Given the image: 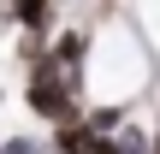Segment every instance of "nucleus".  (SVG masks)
Listing matches in <instances>:
<instances>
[{
	"label": "nucleus",
	"instance_id": "nucleus-3",
	"mask_svg": "<svg viewBox=\"0 0 160 154\" xmlns=\"http://www.w3.org/2000/svg\"><path fill=\"white\" fill-rule=\"evenodd\" d=\"M95 125L77 113V119H59V125H48V154H89L95 148Z\"/></svg>",
	"mask_w": 160,
	"mask_h": 154
},
{
	"label": "nucleus",
	"instance_id": "nucleus-6",
	"mask_svg": "<svg viewBox=\"0 0 160 154\" xmlns=\"http://www.w3.org/2000/svg\"><path fill=\"white\" fill-rule=\"evenodd\" d=\"M148 142L160 148V107H154V119H148Z\"/></svg>",
	"mask_w": 160,
	"mask_h": 154
},
{
	"label": "nucleus",
	"instance_id": "nucleus-5",
	"mask_svg": "<svg viewBox=\"0 0 160 154\" xmlns=\"http://www.w3.org/2000/svg\"><path fill=\"white\" fill-rule=\"evenodd\" d=\"M0 154H48L30 131H6V142H0Z\"/></svg>",
	"mask_w": 160,
	"mask_h": 154
},
{
	"label": "nucleus",
	"instance_id": "nucleus-2",
	"mask_svg": "<svg viewBox=\"0 0 160 154\" xmlns=\"http://www.w3.org/2000/svg\"><path fill=\"white\" fill-rule=\"evenodd\" d=\"M89 47H95V36H89L83 24H53V36H48V53H53V65H65V71L77 77V89H83V65H89Z\"/></svg>",
	"mask_w": 160,
	"mask_h": 154
},
{
	"label": "nucleus",
	"instance_id": "nucleus-9",
	"mask_svg": "<svg viewBox=\"0 0 160 154\" xmlns=\"http://www.w3.org/2000/svg\"><path fill=\"white\" fill-rule=\"evenodd\" d=\"M0 142H6V131H0Z\"/></svg>",
	"mask_w": 160,
	"mask_h": 154
},
{
	"label": "nucleus",
	"instance_id": "nucleus-1",
	"mask_svg": "<svg viewBox=\"0 0 160 154\" xmlns=\"http://www.w3.org/2000/svg\"><path fill=\"white\" fill-rule=\"evenodd\" d=\"M24 107H30V119L59 125V119L83 113V89H77V77L65 65H53V53H42V59L24 65Z\"/></svg>",
	"mask_w": 160,
	"mask_h": 154
},
{
	"label": "nucleus",
	"instance_id": "nucleus-7",
	"mask_svg": "<svg viewBox=\"0 0 160 154\" xmlns=\"http://www.w3.org/2000/svg\"><path fill=\"white\" fill-rule=\"evenodd\" d=\"M137 154H160V148H154V142H148V148H137Z\"/></svg>",
	"mask_w": 160,
	"mask_h": 154
},
{
	"label": "nucleus",
	"instance_id": "nucleus-4",
	"mask_svg": "<svg viewBox=\"0 0 160 154\" xmlns=\"http://www.w3.org/2000/svg\"><path fill=\"white\" fill-rule=\"evenodd\" d=\"M6 24L53 36V24H59V0H6Z\"/></svg>",
	"mask_w": 160,
	"mask_h": 154
},
{
	"label": "nucleus",
	"instance_id": "nucleus-8",
	"mask_svg": "<svg viewBox=\"0 0 160 154\" xmlns=\"http://www.w3.org/2000/svg\"><path fill=\"white\" fill-rule=\"evenodd\" d=\"M0 107H6V83H0Z\"/></svg>",
	"mask_w": 160,
	"mask_h": 154
}]
</instances>
